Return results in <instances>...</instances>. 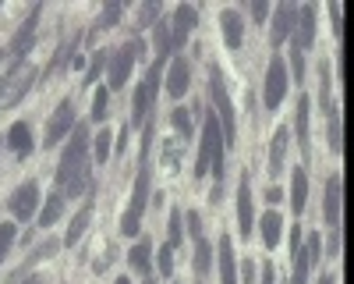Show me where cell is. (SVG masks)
<instances>
[{"label":"cell","instance_id":"39","mask_svg":"<svg viewBox=\"0 0 354 284\" xmlns=\"http://www.w3.org/2000/svg\"><path fill=\"white\" fill-rule=\"evenodd\" d=\"M170 43H174V33H170V18H163L156 25V46H160V57H170Z\"/></svg>","mask_w":354,"mask_h":284},{"label":"cell","instance_id":"45","mask_svg":"<svg viewBox=\"0 0 354 284\" xmlns=\"http://www.w3.org/2000/svg\"><path fill=\"white\" fill-rule=\"evenodd\" d=\"M160 267H163V274H174V249L170 245L160 249Z\"/></svg>","mask_w":354,"mask_h":284},{"label":"cell","instance_id":"19","mask_svg":"<svg viewBox=\"0 0 354 284\" xmlns=\"http://www.w3.org/2000/svg\"><path fill=\"white\" fill-rule=\"evenodd\" d=\"M238 231H241V238H252V227H255V217H252V185H248V178H241V185H238Z\"/></svg>","mask_w":354,"mask_h":284},{"label":"cell","instance_id":"40","mask_svg":"<svg viewBox=\"0 0 354 284\" xmlns=\"http://www.w3.org/2000/svg\"><path fill=\"white\" fill-rule=\"evenodd\" d=\"M106 100H110V89L100 85L96 96H93V121H106Z\"/></svg>","mask_w":354,"mask_h":284},{"label":"cell","instance_id":"31","mask_svg":"<svg viewBox=\"0 0 354 284\" xmlns=\"http://www.w3.org/2000/svg\"><path fill=\"white\" fill-rule=\"evenodd\" d=\"M61 213H64V192L53 188V195L46 199V206H43V213H39V227H53Z\"/></svg>","mask_w":354,"mask_h":284},{"label":"cell","instance_id":"22","mask_svg":"<svg viewBox=\"0 0 354 284\" xmlns=\"http://www.w3.org/2000/svg\"><path fill=\"white\" fill-rule=\"evenodd\" d=\"M308 118H312V100H308V93H301V96H298V146H301L305 160L312 157V135H308Z\"/></svg>","mask_w":354,"mask_h":284},{"label":"cell","instance_id":"51","mask_svg":"<svg viewBox=\"0 0 354 284\" xmlns=\"http://www.w3.org/2000/svg\"><path fill=\"white\" fill-rule=\"evenodd\" d=\"M262 284H277V270H273V263H266V267H262Z\"/></svg>","mask_w":354,"mask_h":284},{"label":"cell","instance_id":"12","mask_svg":"<svg viewBox=\"0 0 354 284\" xmlns=\"http://www.w3.org/2000/svg\"><path fill=\"white\" fill-rule=\"evenodd\" d=\"M287 82H290V75H287V68H283V57H273L270 71H266V107H270V110L280 107V100H283V93H287Z\"/></svg>","mask_w":354,"mask_h":284},{"label":"cell","instance_id":"15","mask_svg":"<svg viewBox=\"0 0 354 284\" xmlns=\"http://www.w3.org/2000/svg\"><path fill=\"white\" fill-rule=\"evenodd\" d=\"M294 25H298V8L294 4H280L273 11V33H270V43L280 46L287 36H294Z\"/></svg>","mask_w":354,"mask_h":284},{"label":"cell","instance_id":"24","mask_svg":"<svg viewBox=\"0 0 354 284\" xmlns=\"http://www.w3.org/2000/svg\"><path fill=\"white\" fill-rule=\"evenodd\" d=\"M8 146H11V153L21 157V160L32 153V132H28L25 121H15V125L8 128Z\"/></svg>","mask_w":354,"mask_h":284},{"label":"cell","instance_id":"13","mask_svg":"<svg viewBox=\"0 0 354 284\" xmlns=\"http://www.w3.org/2000/svg\"><path fill=\"white\" fill-rule=\"evenodd\" d=\"M198 25V11L195 8H188V4H181V8H174V18H170V28H174V43H170V53H177L185 46V39H188V33Z\"/></svg>","mask_w":354,"mask_h":284},{"label":"cell","instance_id":"11","mask_svg":"<svg viewBox=\"0 0 354 284\" xmlns=\"http://www.w3.org/2000/svg\"><path fill=\"white\" fill-rule=\"evenodd\" d=\"M8 206H11V213H15L18 220H32V217H36V206H39V185H36V181H21V185L11 192Z\"/></svg>","mask_w":354,"mask_h":284},{"label":"cell","instance_id":"48","mask_svg":"<svg viewBox=\"0 0 354 284\" xmlns=\"http://www.w3.org/2000/svg\"><path fill=\"white\" fill-rule=\"evenodd\" d=\"M185 220H188V231H192L195 238H202V220H198V213H185Z\"/></svg>","mask_w":354,"mask_h":284},{"label":"cell","instance_id":"36","mask_svg":"<svg viewBox=\"0 0 354 284\" xmlns=\"http://www.w3.org/2000/svg\"><path fill=\"white\" fill-rule=\"evenodd\" d=\"M106 57H110L106 50H96L93 57H88V71H85V85H93V82L100 78V71H103V68L110 64V61H106Z\"/></svg>","mask_w":354,"mask_h":284},{"label":"cell","instance_id":"30","mask_svg":"<svg viewBox=\"0 0 354 284\" xmlns=\"http://www.w3.org/2000/svg\"><path fill=\"white\" fill-rule=\"evenodd\" d=\"M259 227H262V242L273 249V245L280 242V231H283V220H280V213H273V210H270V213H262Z\"/></svg>","mask_w":354,"mask_h":284},{"label":"cell","instance_id":"18","mask_svg":"<svg viewBox=\"0 0 354 284\" xmlns=\"http://www.w3.org/2000/svg\"><path fill=\"white\" fill-rule=\"evenodd\" d=\"M220 33H223V43H227L230 50H238V46L245 43V21H241V15L234 11V8L220 15Z\"/></svg>","mask_w":354,"mask_h":284},{"label":"cell","instance_id":"47","mask_svg":"<svg viewBox=\"0 0 354 284\" xmlns=\"http://www.w3.org/2000/svg\"><path fill=\"white\" fill-rule=\"evenodd\" d=\"M238 284H255V263H252V260L241 263V281H238Z\"/></svg>","mask_w":354,"mask_h":284},{"label":"cell","instance_id":"4","mask_svg":"<svg viewBox=\"0 0 354 284\" xmlns=\"http://www.w3.org/2000/svg\"><path fill=\"white\" fill-rule=\"evenodd\" d=\"M163 64H167V57H156L149 75H145V82L138 85V93H135V103H131V128H145V121H149V114H153V103L160 96V75H163Z\"/></svg>","mask_w":354,"mask_h":284},{"label":"cell","instance_id":"14","mask_svg":"<svg viewBox=\"0 0 354 284\" xmlns=\"http://www.w3.org/2000/svg\"><path fill=\"white\" fill-rule=\"evenodd\" d=\"M315 43V4L298 8V25H294V50H308Z\"/></svg>","mask_w":354,"mask_h":284},{"label":"cell","instance_id":"20","mask_svg":"<svg viewBox=\"0 0 354 284\" xmlns=\"http://www.w3.org/2000/svg\"><path fill=\"white\" fill-rule=\"evenodd\" d=\"M216 256H220V284H238V256H234V245L227 235L220 238Z\"/></svg>","mask_w":354,"mask_h":284},{"label":"cell","instance_id":"28","mask_svg":"<svg viewBox=\"0 0 354 284\" xmlns=\"http://www.w3.org/2000/svg\"><path fill=\"white\" fill-rule=\"evenodd\" d=\"M128 263H131V270L135 274H149V263H153V245H149V238H142L131 252H128Z\"/></svg>","mask_w":354,"mask_h":284},{"label":"cell","instance_id":"55","mask_svg":"<svg viewBox=\"0 0 354 284\" xmlns=\"http://www.w3.org/2000/svg\"><path fill=\"white\" fill-rule=\"evenodd\" d=\"M319 284H337V281H333V274H322V277H319Z\"/></svg>","mask_w":354,"mask_h":284},{"label":"cell","instance_id":"16","mask_svg":"<svg viewBox=\"0 0 354 284\" xmlns=\"http://www.w3.org/2000/svg\"><path fill=\"white\" fill-rule=\"evenodd\" d=\"M188 82H192L188 57H174V61H170V75H167V93H170L174 100L185 96V93H188Z\"/></svg>","mask_w":354,"mask_h":284},{"label":"cell","instance_id":"53","mask_svg":"<svg viewBox=\"0 0 354 284\" xmlns=\"http://www.w3.org/2000/svg\"><path fill=\"white\" fill-rule=\"evenodd\" d=\"M266 199H270V203H280L283 192H280V188H270V192H266Z\"/></svg>","mask_w":354,"mask_h":284},{"label":"cell","instance_id":"49","mask_svg":"<svg viewBox=\"0 0 354 284\" xmlns=\"http://www.w3.org/2000/svg\"><path fill=\"white\" fill-rule=\"evenodd\" d=\"M252 15H255V21H262L266 15H270V4H262V0H255V4H252Z\"/></svg>","mask_w":354,"mask_h":284},{"label":"cell","instance_id":"37","mask_svg":"<svg viewBox=\"0 0 354 284\" xmlns=\"http://www.w3.org/2000/svg\"><path fill=\"white\" fill-rule=\"evenodd\" d=\"M181 224H185V213L177 210V206H174V210H170V227H167V231H170L167 245H170V249H177V245H181V231H185Z\"/></svg>","mask_w":354,"mask_h":284},{"label":"cell","instance_id":"26","mask_svg":"<svg viewBox=\"0 0 354 284\" xmlns=\"http://www.w3.org/2000/svg\"><path fill=\"white\" fill-rule=\"evenodd\" d=\"M121 15H124V4H121V0H110V4L103 8V15L96 18V25H93V28H88V33H85L82 39H85V43H93V39H96V36L103 33V28H110V25H117V18H121Z\"/></svg>","mask_w":354,"mask_h":284},{"label":"cell","instance_id":"44","mask_svg":"<svg viewBox=\"0 0 354 284\" xmlns=\"http://www.w3.org/2000/svg\"><path fill=\"white\" fill-rule=\"evenodd\" d=\"M290 71H294V78H305V53L301 50H290Z\"/></svg>","mask_w":354,"mask_h":284},{"label":"cell","instance_id":"3","mask_svg":"<svg viewBox=\"0 0 354 284\" xmlns=\"http://www.w3.org/2000/svg\"><path fill=\"white\" fill-rule=\"evenodd\" d=\"M209 96L216 103V121H220V132H223V146L230 150L238 142V125H234V100L227 93V82H223V71L213 64L209 68Z\"/></svg>","mask_w":354,"mask_h":284},{"label":"cell","instance_id":"23","mask_svg":"<svg viewBox=\"0 0 354 284\" xmlns=\"http://www.w3.org/2000/svg\"><path fill=\"white\" fill-rule=\"evenodd\" d=\"M305 206H308V170L298 167L290 175V210L294 213H305Z\"/></svg>","mask_w":354,"mask_h":284},{"label":"cell","instance_id":"38","mask_svg":"<svg viewBox=\"0 0 354 284\" xmlns=\"http://www.w3.org/2000/svg\"><path fill=\"white\" fill-rule=\"evenodd\" d=\"M181 153H185V142H174V146H170V142H163V163H167L170 175L181 167Z\"/></svg>","mask_w":354,"mask_h":284},{"label":"cell","instance_id":"33","mask_svg":"<svg viewBox=\"0 0 354 284\" xmlns=\"http://www.w3.org/2000/svg\"><path fill=\"white\" fill-rule=\"evenodd\" d=\"M326 118H330V150H333V153H344V125H340V110L333 107Z\"/></svg>","mask_w":354,"mask_h":284},{"label":"cell","instance_id":"46","mask_svg":"<svg viewBox=\"0 0 354 284\" xmlns=\"http://www.w3.org/2000/svg\"><path fill=\"white\" fill-rule=\"evenodd\" d=\"M330 15H333V33H337V39H344V15H340V8L330 4Z\"/></svg>","mask_w":354,"mask_h":284},{"label":"cell","instance_id":"29","mask_svg":"<svg viewBox=\"0 0 354 284\" xmlns=\"http://www.w3.org/2000/svg\"><path fill=\"white\" fill-rule=\"evenodd\" d=\"M192 267H195V274L198 277H205L209 274V267H213V245H209V238H195V260H192Z\"/></svg>","mask_w":354,"mask_h":284},{"label":"cell","instance_id":"2","mask_svg":"<svg viewBox=\"0 0 354 284\" xmlns=\"http://www.w3.org/2000/svg\"><path fill=\"white\" fill-rule=\"evenodd\" d=\"M213 163V175H216V188L223 185V175H227V160H223V132H220V121L216 114H205L202 121V142H198V157H195V178H202Z\"/></svg>","mask_w":354,"mask_h":284},{"label":"cell","instance_id":"9","mask_svg":"<svg viewBox=\"0 0 354 284\" xmlns=\"http://www.w3.org/2000/svg\"><path fill=\"white\" fill-rule=\"evenodd\" d=\"M322 256V238L312 231V238L305 245H298V252H294V274H290V284H308V274L312 267L319 263Z\"/></svg>","mask_w":354,"mask_h":284},{"label":"cell","instance_id":"57","mask_svg":"<svg viewBox=\"0 0 354 284\" xmlns=\"http://www.w3.org/2000/svg\"><path fill=\"white\" fill-rule=\"evenodd\" d=\"M0 57H4V53H0Z\"/></svg>","mask_w":354,"mask_h":284},{"label":"cell","instance_id":"6","mask_svg":"<svg viewBox=\"0 0 354 284\" xmlns=\"http://www.w3.org/2000/svg\"><path fill=\"white\" fill-rule=\"evenodd\" d=\"M32 82H36L32 61H15L11 71L0 78V107H15L28 89H32Z\"/></svg>","mask_w":354,"mask_h":284},{"label":"cell","instance_id":"10","mask_svg":"<svg viewBox=\"0 0 354 284\" xmlns=\"http://www.w3.org/2000/svg\"><path fill=\"white\" fill-rule=\"evenodd\" d=\"M39 18H43V8L36 4L32 11H28V18L18 25V33H15V39H11V57L15 61H25V53L32 50V43H36V28H39Z\"/></svg>","mask_w":354,"mask_h":284},{"label":"cell","instance_id":"42","mask_svg":"<svg viewBox=\"0 0 354 284\" xmlns=\"http://www.w3.org/2000/svg\"><path fill=\"white\" fill-rule=\"evenodd\" d=\"M156 18H160V4H145V8H138V28H149Z\"/></svg>","mask_w":354,"mask_h":284},{"label":"cell","instance_id":"5","mask_svg":"<svg viewBox=\"0 0 354 284\" xmlns=\"http://www.w3.org/2000/svg\"><path fill=\"white\" fill-rule=\"evenodd\" d=\"M88 142H93V139H88V128L78 125L75 135H71V142H68V150L61 153V163H57V185H61V188L78 175V170L88 167V160H85V146H88Z\"/></svg>","mask_w":354,"mask_h":284},{"label":"cell","instance_id":"1","mask_svg":"<svg viewBox=\"0 0 354 284\" xmlns=\"http://www.w3.org/2000/svg\"><path fill=\"white\" fill-rule=\"evenodd\" d=\"M149 142H153V121H145L135 192H131V203H128V210H124V217H121V231H124L128 238H135V235L142 231V210H145V203H149V175H153V170H149Z\"/></svg>","mask_w":354,"mask_h":284},{"label":"cell","instance_id":"17","mask_svg":"<svg viewBox=\"0 0 354 284\" xmlns=\"http://www.w3.org/2000/svg\"><path fill=\"white\" fill-rule=\"evenodd\" d=\"M340 217H344V178L333 175L326 181V220L333 227H340Z\"/></svg>","mask_w":354,"mask_h":284},{"label":"cell","instance_id":"25","mask_svg":"<svg viewBox=\"0 0 354 284\" xmlns=\"http://www.w3.org/2000/svg\"><path fill=\"white\" fill-rule=\"evenodd\" d=\"M287 128H277L273 132V142H270V178H280L283 175V157H287Z\"/></svg>","mask_w":354,"mask_h":284},{"label":"cell","instance_id":"35","mask_svg":"<svg viewBox=\"0 0 354 284\" xmlns=\"http://www.w3.org/2000/svg\"><path fill=\"white\" fill-rule=\"evenodd\" d=\"M110 142H113V132H106V128L93 139V157H96V163H106V160H110Z\"/></svg>","mask_w":354,"mask_h":284},{"label":"cell","instance_id":"7","mask_svg":"<svg viewBox=\"0 0 354 284\" xmlns=\"http://www.w3.org/2000/svg\"><path fill=\"white\" fill-rule=\"evenodd\" d=\"M138 53H145V43L142 39H128L121 50H117L113 57H110V85H106V89H124V85H128V78H131V68H135V61H138Z\"/></svg>","mask_w":354,"mask_h":284},{"label":"cell","instance_id":"27","mask_svg":"<svg viewBox=\"0 0 354 284\" xmlns=\"http://www.w3.org/2000/svg\"><path fill=\"white\" fill-rule=\"evenodd\" d=\"M88 220H93V199H85V206L75 213V220H71V227H68V235H64V245H78V242H82Z\"/></svg>","mask_w":354,"mask_h":284},{"label":"cell","instance_id":"32","mask_svg":"<svg viewBox=\"0 0 354 284\" xmlns=\"http://www.w3.org/2000/svg\"><path fill=\"white\" fill-rule=\"evenodd\" d=\"M319 103H322V110H333V82H330V64L322 61L319 64Z\"/></svg>","mask_w":354,"mask_h":284},{"label":"cell","instance_id":"34","mask_svg":"<svg viewBox=\"0 0 354 284\" xmlns=\"http://www.w3.org/2000/svg\"><path fill=\"white\" fill-rule=\"evenodd\" d=\"M170 121H174L177 135H181V142H188V139H192V110H185V107L170 110Z\"/></svg>","mask_w":354,"mask_h":284},{"label":"cell","instance_id":"43","mask_svg":"<svg viewBox=\"0 0 354 284\" xmlns=\"http://www.w3.org/2000/svg\"><path fill=\"white\" fill-rule=\"evenodd\" d=\"M11 245H15V224H0V260L8 256Z\"/></svg>","mask_w":354,"mask_h":284},{"label":"cell","instance_id":"52","mask_svg":"<svg viewBox=\"0 0 354 284\" xmlns=\"http://www.w3.org/2000/svg\"><path fill=\"white\" fill-rule=\"evenodd\" d=\"M124 146H128V128H121V139H117V157L124 153Z\"/></svg>","mask_w":354,"mask_h":284},{"label":"cell","instance_id":"56","mask_svg":"<svg viewBox=\"0 0 354 284\" xmlns=\"http://www.w3.org/2000/svg\"><path fill=\"white\" fill-rule=\"evenodd\" d=\"M113 284H131V281H128V277H117V281H113Z\"/></svg>","mask_w":354,"mask_h":284},{"label":"cell","instance_id":"41","mask_svg":"<svg viewBox=\"0 0 354 284\" xmlns=\"http://www.w3.org/2000/svg\"><path fill=\"white\" fill-rule=\"evenodd\" d=\"M50 252H57V242H53V238H50V242H43V245H39V249H36L32 256H28V260H25V263L18 267V274H15V277H21L28 263H39V260H46V256H50Z\"/></svg>","mask_w":354,"mask_h":284},{"label":"cell","instance_id":"50","mask_svg":"<svg viewBox=\"0 0 354 284\" xmlns=\"http://www.w3.org/2000/svg\"><path fill=\"white\" fill-rule=\"evenodd\" d=\"M298 245H301V224H294V227H290V249L298 252Z\"/></svg>","mask_w":354,"mask_h":284},{"label":"cell","instance_id":"8","mask_svg":"<svg viewBox=\"0 0 354 284\" xmlns=\"http://www.w3.org/2000/svg\"><path fill=\"white\" fill-rule=\"evenodd\" d=\"M75 125V103L71 100H61L53 110V118L46 121V135H43V150H57V142L68 135V128Z\"/></svg>","mask_w":354,"mask_h":284},{"label":"cell","instance_id":"54","mask_svg":"<svg viewBox=\"0 0 354 284\" xmlns=\"http://www.w3.org/2000/svg\"><path fill=\"white\" fill-rule=\"evenodd\" d=\"M25 284H46V277H43V274H32V277H28Z\"/></svg>","mask_w":354,"mask_h":284},{"label":"cell","instance_id":"21","mask_svg":"<svg viewBox=\"0 0 354 284\" xmlns=\"http://www.w3.org/2000/svg\"><path fill=\"white\" fill-rule=\"evenodd\" d=\"M82 36H85V33H75V36H68V39H64V46L53 53V61H50V64H46V71H43V78H46V82H50L53 75H61V71L68 68V57H75V50H78Z\"/></svg>","mask_w":354,"mask_h":284}]
</instances>
